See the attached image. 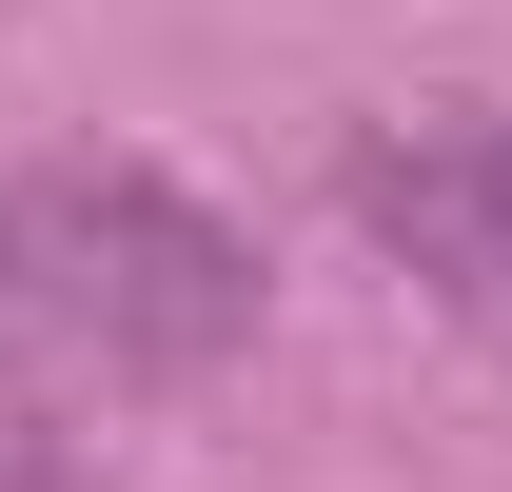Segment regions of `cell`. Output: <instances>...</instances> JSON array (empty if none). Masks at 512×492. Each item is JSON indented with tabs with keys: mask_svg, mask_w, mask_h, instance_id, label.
Instances as JSON below:
<instances>
[{
	"mask_svg": "<svg viewBox=\"0 0 512 492\" xmlns=\"http://www.w3.org/2000/svg\"><path fill=\"white\" fill-rule=\"evenodd\" d=\"M256 335V237L158 158H40L0 178V374L20 394H178Z\"/></svg>",
	"mask_w": 512,
	"mask_h": 492,
	"instance_id": "1",
	"label": "cell"
},
{
	"mask_svg": "<svg viewBox=\"0 0 512 492\" xmlns=\"http://www.w3.org/2000/svg\"><path fill=\"white\" fill-rule=\"evenodd\" d=\"M335 197H355V237L414 256L434 296L512 315V99H414V119H355Z\"/></svg>",
	"mask_w": 512,
	"mask_h": 492,
	"instance_id": "2",
	"label": "cell"
}]
</instances>
